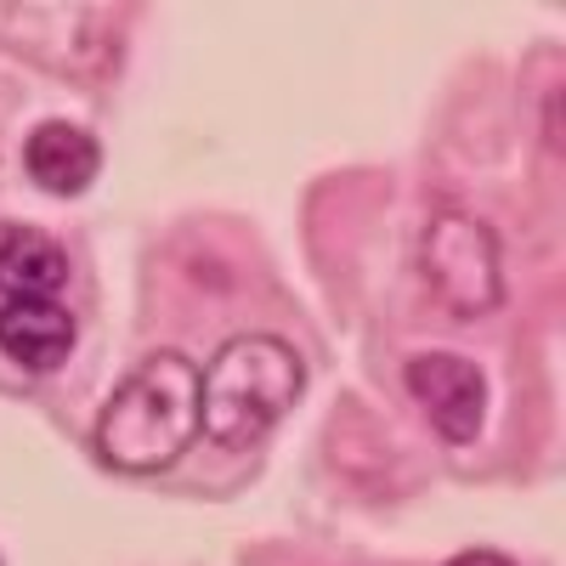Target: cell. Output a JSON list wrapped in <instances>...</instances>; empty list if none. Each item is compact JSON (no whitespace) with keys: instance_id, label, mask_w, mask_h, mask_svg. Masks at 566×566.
<instances>
[{"instance_id":"6da1fadb","label":"cell","mask_w":566,"mask_h":566,"mask_svg":"<svg viewBox=\"0 0 566 566\" xmlns=\"http://www.w3.org/2000/svg\"><path fill=\"white\" fill-rule=\"evenodd\" d=\"M193 437H199V368L176 352H159L136 374H125L97 413V453L125 476L165 470L170 459L187 453Z\"/></svg>"},{"instance_id":"7a4b0ae2","label":"cell","mask_w":566,"mask_h":566,"mask_svg":"<svg viewBox=\"0 0 566 566\" xmlns=\"http://www.w3.org/2000/svg\"><path fill=\"white\" fill-rule=\"evenodd\" d=\"M306 391V363L277 335H239L199 374V431L216 448H255Z\"/></svg>"},{"instance_id":"3957f363","label":"cell","mask_w":566,"mask_h":566,"mask_svg":"<svg viewBox=\"0 0 566 566\" xmlns=\"http://www.w3.org/2000/svg\"><path fill=\"white\" fill-rule=\"evenodd\" d=\"M419 266L431 295L459 317V323H476L504 301V277H499V244L493 232L476 216H459L442 210L424 221V239H419Z\"/></svg>"},{"instance_id":"277c9868","label":"cell","mask_w":566,"mask_h":566,"mask_svg":"<svg viewBox=\"0 0 566 566\" xmlns=\"http://www.w3.org/2000/svg\"><path fill=\"white\" fill-rule=\"evenodd\" d=\"M402 386L424 408V419H431V431L442 442H476L482 419H488V380H482V368L470 357H459V352H419L402 368Z\"/></svg>"},{"instance_id":"5b68a950","label":"cell","mask_w":566,"mask_h":566,"mask_svg":"<svg viewBox=\"0 0 566 566\" xmlns=\"http://www.w3.org/2000/svg\"><path fill=\"white\" fill-rule=\"evenodd\" d=\"M74 352V312L57 295H7L0 306V357L29 368V374H52Z\"/></svg>"},{"instance_id":"8992f818","label":"cell","mask_w":566,"mask_h":566,"mask_svg":"<svg viewBox=\"0 0 566 566\" xmlns=\"http://www.w3.org/2000/svg\"><path fill=\"white\" fill-rule=\"evenodd\" d=\"M23 165H29V176L45 187V193L74 199V193H85V187L97 181L103 148H97V136H91L85 125L45 119V125H34L29 142H23Z\"/></svg>"},{"instance_id":"52a82bcc","label":"cell","mask_w":566,"mask_h":566,"mask_svg":"<svg viewBox=\"0 0 566 566\" xmlns=\"http://www.w3.org/2000/svg\"><path fill=\"white\" fill-rule=\"evenodd\" d=\"M69 283V250L40 227H0V295H57Z\"/></svg>"},{"instance_id":"ba28073f","label":"cell","mask_w":566,"mask_h":566,"mask_svg":"<svg viewBox=\"0 0 566 566\" xmlns=\"http://www.w3.org/2000/svg\"><path fill=\"white\" fill-rule=\"evenodd\" d=\"M448 566H515V560L499 555V549H464V555H453Z\"/></svg>"}]
</instances>
